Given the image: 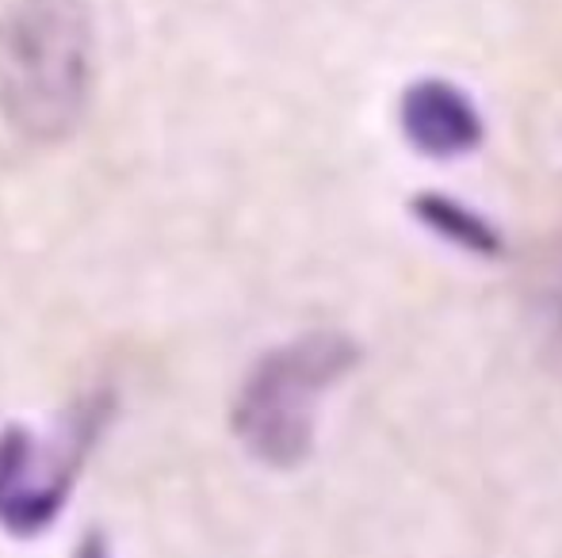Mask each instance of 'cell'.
I'll use <instances>...</instances> for the list:
<instances>
[{
    "instance_id": "obj_1",
    "label": "cell",
    "mask_w": 562,
    "mask_h": 558,
    "mask_svg": "<svg viewBox=\"0 0 562 558\" xmlns=\"http://www.w3.org/2000/svg\"><path fill=\"white\" fill-rule=\"evenodd\" d=\"M97 77L89 0H8L0 15V115L31 146L81 127Z\"/></svg>"
},
{
    "instance_id": "obj_2",
    "label": "cell",
    "mask_w": 562,
    "mask_h": 558,
    "mask_svg": "<svg viewBox=\"0 0 562 558\" xmlns=\"http://www.w3.org/2000/svg\"><path fill=\"white\" fill-rule=\"evenodd\" d=\"M356 367L360 344L340 329H314L265 352L234 398V436L265 467H303L318 436L322 398Z\"/></svg>"
},
{
    "instance_id": "obj_3",
    "label": "cell",
    "mask_w": 562,
    "mask_h": 558,
    "mask_svg": "<svg viewBox=\"0 0 562 558\" xmlns=\"http://www.w3.org/2000/svg\"><path fill=\"white\" fill-rule=\"evenodd\" d=\"M398 123L409 146L425 157H463L482 141V112L459 84L425 77L414 81L398 100Z\"/></svg>"
},
{
    "instance_id": "obj_4",
    "label": "cell",
    "mask_w": 562,
    "mask_h": 558,
    "mask_svg": "<svg viewBox=\"0 0 562 558\" xmlns=\"http://www.w3.org/2000/svg\"><path fill=\"white\" fill-rule=\"evenodd\" d=\"M409 207H414V218H422L440 241L463 249V253L486 257V261L505 253V241L497 234V226L490 218H482L479 210L463 207L459 200H448L440 192H422Z\"/></svg>"
},
{
    "instance_id": "obj_5",
    "label": "cell",
    "mask_w": 562,
    "mask_h": 558,
    "mask_svg": "<svg viewBox=\"0 0 562 558\" xmlns=\"http://www.w3.org/2000/svg\"><path fill=\"white\" fill-rule=\"evenodd\" d=\"M536 314L551 344L562 349V238L551 246L540 276H536Z\"/></svg>"
},
{
    "instance_id": "obj_6",
    "label": "cell",
    "mask_w": 562,
    "mask_h": 558,
    "mask_svg": "<svg viewBox=\"0 0 562 558\" xmlns=\"http://www.w3.org/2000/svg\"><path fill=\"white\" fill-rule=\"evenodd\" d=\"M31 459H35V440H31V432L23 424H12V429L0 432V501L23 490Z\"/></svg>"
},
{
    "instance_id": "obj_7",
    "label": "cell",
    "mask_w": 562,
    "mask_h": 558,
    "mask_svg": "<svg viewBox=\"0 0 562 558\" xmlns=\"http://www.w3.org/2000/svg\"><path fill=\"white\" fill-rule=\"evenodd\" d=\"M77 558H112V547H108V539L100 536V532H89L81 544V551H77Z\"/></svg>"
}]
</instances>
